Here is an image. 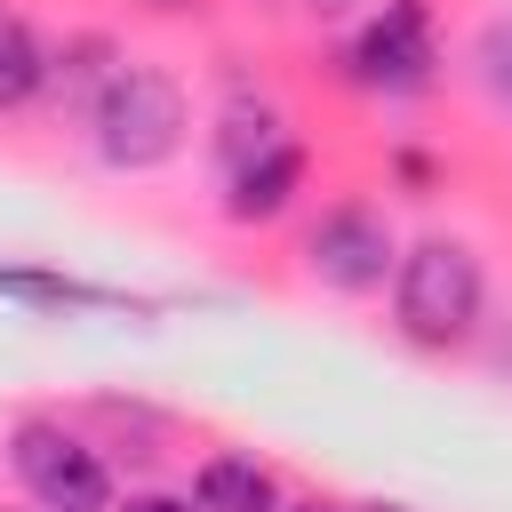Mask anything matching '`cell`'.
Listing matches in <instances>:
<instances>
[{
    "label": "cell",
    "instance_id": "obj_9",
    "mask_svg": "<svg viewBox=\"0 0 512 512\" xmlns=\"http://www.w3.org/2000/svg\"><path fill=\"white\" fill-rule=\"evenodd\" d=\"M112 72H120V64H112V48H104V40L88 32V40H72L64 56H48V72H40V88H56V104H96Z\"/></svg>",
    "mask_w": 512,
    "mask_h": 512
},
{
    "label": "cell",
    "instance_id": "obj_11",
    "mask_svg": "<svg viewBox=\"0 0 512 512\" xmlns=\"http://www.w3.org/2000/svg\"><path fill=\"white\" fill-rule=\"evenodd\" d=\"M216 144H224V168H240V160H256L264 144H280V128H272V112H248V104H232Z\"/></svg>",
    "mask_w": 512,
    "mask_h": 512
},
{
    "label": "cell",
    "instance_id": "obj_1",
    "mask_svg": "<svg viewBox=\"0 0 512 512\" xmlns=\"http://www.w3.org/2000/svg\"><path fill=\"white\" fill-rule=\"evenodd\" d=\"M88 128H96L104 168L144 176V168L176 160V144H184V88L168 72H152V64H120L104 80V96L88 104Z\"/></svg>",
    "mask_w": 512,
    "mask_h": 512
},
{
    "label": "cell",
    "instance_id": "obj_4",
    "mask_svg": "<svg viewBox=\"0 0 512 512\" xmlns=\"http://www.w3.org/2000/svg\"><path fill=\"white\" fill-rule=\"evenodd\" d=\"M304 264L336 296H368V288H384V272L400 264V248H392V224L376 208H328L312 224V240H304Z\"/></svg>",
    "mask_w": 512,
    "mask_h": 512
},
{
    "label": "cell",
    "instance_id": "obj_3",
    "mask_svg": "<svg viewBox=\"0 0 512 512\" xmlns=\"http://www.w3.org/2000/svg\"><path fill=\"white\" fill-rule=\"evenodd\" d=\"M8 464H16V480L32 488L40 512H112V472H104V456H96L80 432L48 424V416H32V424L8 432Z\"/></svg>",
    "mask_w": 512,
    "mask_h": 512
},
{
    "label": "cell",
    "instance_id": "obj_10",
    "mask_svg": "<svg viewBox=\"0 0 512 512\" xmlns=\"http://www.w3.org/2000/svg\"><path fill=\"white\" fill-rule=\"evenodd\" d=\"M40 72H48V48H40L16 16H0V112L32 104V96H40Z\"/></svg>",
    "mask_w": 512,
    "mask_h": 512
},
{
    "label": "cell",
    "instance_id": "obj_14",
    "mask_svg": "<svg viewBox=\"0 0 512 512\" xmlns=\"http://www.w3.org/2000/svg\"><path fill=\"white\" fill-rule=\"evenodd\" d=\"M312 16H344V8H360V0H304Z\"/></svg>",
    "mask_w": 512,
    "mask_h": 512
},
{
    "label": "cell",
    "instance_id": "obj_8",
    "mask_svg": "<svg viewBox=\"0 0 512 512\" xmlns=\"http://www.w3.org/2000/svg\"><path fill=\"white\" fill-rule=\"evenodd\" d=\"M0 296H16V304H56V312H72V304L144 312V304H128L120 288H88V280H64V272H24V264H0Z\"/></svg>",
    "mask_w": 512,
    "mask_h": 512
},
{
    "label": "cell",
    "instance_id": "obj_12",
    "mask_svg": "<svg viewBox=\"0 0 512 512\" xmlns=\"http://www.w3.org/2000/svg\"><path fill=\"white\" fill-rule=\"evenodd\" d=\"M480 80H488L496 104H512V16H496V24L480 32Z\"/></svg>",
    "mask_w": 512,
    "mask_h": 512
},
{
    "label": "cell",
    "instance_id": "obj_15",
    "mask_svg": "<svg viewBox=\"0 0 512 512\" xmlns=\"http://www.w3.org/2000/svg\"><path fill=\"white\" fill-rule=\"evenodd\" d=\"M288 512H336V504H288Z\"/></svg>",
    "mask_w": 512,
    "mask_h": 512
},
{
    "label": "cell",
    "instance_id": "obj_2",
    "mask_svg": "<svg viewBox=\"0 0 512 512\" xmlns=\"http://www.w3.org/2000/svg\"><path fill=\"white\" fill-rule=\"evenodd\" d=\"M392 320L408 344H464L480 320V256L464 240H416L392 264Z\"/></svg>",
    "mask_w": 512,
    "mask_h": 512
},
{
    "label": "cell",
    "instance_id": "obj_5",
    "mask_svg": "<svg viewBox=\"0 0 512 512\" xmlns=\"http://www.w3.org/2000/svg\"><path fill=\"white\" fill-rule=\"evenodd\" d=\"M352 72L368 88H424L432 80V8L424 0H384V16L352 40Z\"/></svg>",
    "mask_w": 512,
    "mask_h": 512
},
{
    "label": "cell",
    "instance_id": "obj_7",
    "mask_svg": "<svg viewBox=\"0 0 512 512\" xmlns=\"http://www.w3.org/2000/svg\"><path fill=\"white\" fill-rule=\"evenodd\" d=\"M192 504L200 512H280V488L256 456H208L192 480Z\"/></svg>",
    "mask_w": 512,
    "mask_h": 512
},
{
    "label": "cell",
    "instance_id": "obj_13",
    "mask_svg": "<svg viewBox=\"0 0 512 512\" xmlns=\"http://www.w3.org/2000/svg\"><path fill=\"white\" fill-rule=\"evenodd\" d=\"M120 512H200V504H192V496H128Z\"/></svg>",
    "mask_w": 512,
    "mask_h": 512
},
{
    "label": "cell",
    "instance_id": "obj_6",
    "mask_svg": "<svg viewBox=\"0 0 512 512\" xmlns=\"http://www.w3.org/2000/svg\"><path fill=\"white\" fill-rule=\"evenodd\" d=\"M296 184H304V144H288V136H280V144H264L256 160H240V168H232V200H224V208H232L240 224H264V216H280V208H288V192H296Z\"/></svg>",
    "mask_w": 512,
    "mask_h": 512
}]
</instances>
